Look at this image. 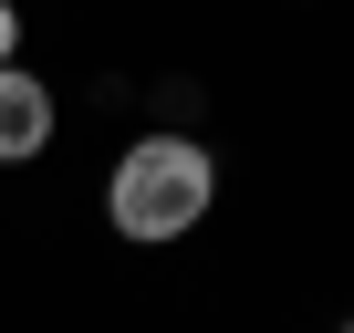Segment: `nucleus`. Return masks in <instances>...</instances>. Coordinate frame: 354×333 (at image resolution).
Masks as SVG:
<instances>
[{"instance_id":"1","label":"nucleus","mask_w":354,"mask_h":333,"mask_svg":"<svg viewBox=\"0 0 354 333\" xmlns=\"http://www.w3.org/2000/svg\"><path fill=\"white\" fill-rule=\"evenodd\" d=\"M209 209H219V156H209L188 125H146V135L104 166V219H115V240H136V250L188 240Z\"/></svg>"},{"instance_id":"2","label":"nucleus","mask_w":354,"mask_h":333,"mask_svg":"<svg viewBox=\"0 0 354 333\" xmlns=\"http://www.w3.org/2000/svg\"><path fill=\"white\" fill-rule=\"evenodd\" d=\"M53 84L32 73V63H0V166H32L42 146H53Z\"/></svg>"},{"instance_id":"3","label":"nucleus","mask_w":354,"mask_h":333,"mask_svg":"<svg viewBox=\"0 0 354 333\" xmlns=\"http://www.w3.org/2000/svg\"><path fill=\"white\" fill-rule=\"evenodd\" d=\"M0 63H21V0H0Z\"/></svg>"},{"instance_id":"4","label":"nucleus","mask_w":354,"mask_h":333,"mask_svg":"<svg viewBox=\"0 0 354 333\" xmlns=\"http://www.w3.org/2000/svg\"><path fill=\"white\" fill-rule=\"evenodd\" d=\"M344 333H354V312H344Z\"/></svg>"}]
</instances>
